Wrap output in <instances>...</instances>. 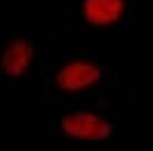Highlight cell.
I'll return each mask as SVG.
<instances>
[{
  "instance_id": "cell-1",
  "label": "cell",
  "mask_w": 153,
  "mask_h": 151,
  "mask_svg": "<svg viewBox=\"0 0 153 151\" xmlns=\"http://www.w3.org/2000/svg\"><path fill=\"white\" fill-rule=\"evenodd\" d=\"M59 131L76 142H103L112 138L114 128L103 114L89 112V110H76L59 119Z\"/></svg>"
},
{
  "instance_id": "cell-2",
  "label": "cell",
  "mask_w": 153,
  "mask_h": 151,
  "mask_svg": "<svg viewBox=\"0 0 153 151\" xmlns=\"http://www.w3.org/2000/svg\"><path fill=\"white\" fill-rule=\"evenodd\" d=\"M103 78V69L96 60L89 57H76L64 62L55 73V85L66 94H78L85 89H91Z\"/></svg>"
},
{
  "instance_id": "cell-3",
  "label": "cell",
  "mask_w": 153,
  "mask_h": 151,
  "mask_svg": "<svg viewBox=\"0 0 153 151\" xmlns=\"http://www.w3.org/2000/svg\"><path fill=\"white\" fill-rule=\"evenodd\" d=\"M34 62V41L30 37H12L0 50V69L9 80L25 78Z\"/></svg>"
},
{
  "instance_id": "cell-4",
  "label": "cell",
  "mask_w": 153,
  "mask_h": 151,
  "mask_svg": "<svg viewBox=\"0 0 153 151\" xmlns=\"http://www.w3.org/2000/svg\"><path fill=\"white\" fill-rule=\"evenodd\" d=\"M80 14L87 25L114 28L128 14V0H82Z\"/></svg>"
}]
</instances>
